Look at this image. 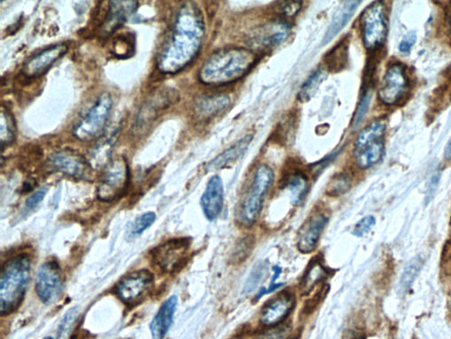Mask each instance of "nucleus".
<instances>
[{
    "instance_id": "1",
    "label": "nucleus",
    "mask_w": 451,
    "mask_h": 339,
    "mask_svg": "<svg viewBox=\"0 0 451 339\" xmlns=\"http://www.w3.org/2000/svg\"><path fill=\"white\" fill-rule=\"evenodd\" d=\"M171 34L158 63L160 70L165 73L180 72L200 50L204 26L201 12L196 6L186 5L180 9Z\"/></svg>"
},
{
    "instance_id": "2",
    "label": "nucleus",
    "mask_w": 451,
    "mask_h": 339,
    "mask_svg": "<svg viewBox=\"0 0 451 339\" xmlns=\"http://www.w3.org/2000/svg\"><path fill=\"white\" fill-rule=\"evenodd\" d=\"M258 55L247 48H223L211 54L199 72L205 85L229 84L240 79L255 65Z\"/></svg>"
},
{
    "instance_id": "3",
    "label": "nucleus",
    "mask_w": 451,
    "mask_h": 339,
    "mask_svg": "<svg viewBox=\"0 0 451 339\" xmlns=\"http://www.w3.org/2000/svg\"><path fill=\"white\" fill-rule=\"evenodd\" d=\"M32 260L25 254L6 261L0 276V314L2 316L15 312L23 303L30 278Z\"/></svg>"
},
{
    "instance_id": "4",
    "label": "nucleus",
    "mask_w": 451,
    "mask_h": 339,
    "mask_svg": "<svg viewBox=\"0 0 451 339\" xmlns=\"http://www.w3.org/2000/svg\"><path fill=\"white\" fill-rule=\"evenodd\" d=\"M274 172L270 166L262 165L256 169L249 189L244 196L241 205L239 220L244 227L253 226L259 218L265 197L270 187L274 183Z\"/></svg>"
},
{
    "instance_id": "5",
    "label": "nucleus",
    "mask_w": 451,
    "mask_h": 339,
    "mask_svg": "<svg viewBox=\"0 0 451 339\" xmlns=\"http://www.w3.org/2000/svg\"><path fill=\"white\" fill-rule=\"evenodd\" d=\"M384 123L373 122L364 129L355 141L354 156L359 168L373 167L381 160L385 151Z\"/></svg>"
},
{
    "instance_id": "6",
    "label": "nucleus",
    "mask_w": 451,
    "mask_h": 339,
    "mask_svg": "<svg viewBox=\"0 0 451 339\" xmlns=\"http://www.w3.org/2000/svg\"><path fill=\"white\" fill-rule=\"evenodd\" d=\"M191 240L174 238L152 249L153 263L165 274H174L182 269L189 258Z\"/></svg>"
},
{
    "instance_id": "7",
    "label": "nucleus",
    "mask_w": 451,
    "mask_h": 339,
    "mask_svg": "<svg viewBox=\"0 0 451 339\" xmlns=\"http://www.w3.org/2000/svg\"><path fill=\"white\" fill-rule=\"evenodd\" d=\"M361 30L364 46L368 50L376 52L381 48L388 34L383 2H374L365 9L361 17Z\"/></svg>"
},
{
    "instance_id": "8",
    "label": "nucleus",
    "mask_w": 451,
    "mask_h": 339,
    "mask_svg": "<svg viewBox=\"0 0 451 339\" xmlns=\"http://www.w3.org/2000/svg\"><path fill=\"white\" fill-rule=\"evenodd\" d=\"M112 104V98L108 92L101 94L87 115L73 129L74 136L82 141L99 137L108 122Z\"/></svg>"
},
{
    "instance_id": "9",
    "label": "nucleus",
    "mask_w": 451,
    "mask_h": 339,
    "mask_svg": "<svg viewBox=\"0 0 451 339\" xmlns=\"http://www.w3.org/2000/svg\"><path fill=\"white\" fill-rule=\"evenodd\" d=\"M154 276L148 269L135 271L118 283L115 291L127 306H136L145 300L154 286Z\"/></svg>"
},
{
    "instance_id": "10",
    "label": "nucleus",
    "mask_w": 451,
    "mask_h": 339,
    "mask_svg": "<svg viewBox=\"0 0 451 339\" xmlns=\"http://www.w3.org/2000/svg\"><path fill=\"white\" fill-rule=\"evenodd\" d=\"M130 183V170L125 159L112 163L97 189L101 201L110 203L124 195Z\"/></svg>"
},
{
    "instance_id": "11",
    "label": "nucleus",
    "mask_w": 451,
    "mask_h": 339,
    "mask_svg": "<svg viewBox=\"0 0 451 339\" xmlns=\"http://www.w3.org/2000/svg\"><path fill=\"white\" fill-rule=\"evenodd\" d=\"M63 274L56 261H47L38 271L35 289L39 300L45 305H52L59 300L63 294Z\"/></svg>"
},
{
    "instance_id": "12",
    "label": "nucleus",
    "mask_w": 451,
    "mask_h": 339,
    "mask_svg": "<svg viewBox=\"0 0 451 339\" xmlns=\"http://www.w3.org/2000/svg\"><path fill=\"white\" fill-rule=\"evenodd\" d=\"M329 222V218L324 212H313L302 226L297 237V247L302 254H312L317 247L322 234Z\"/></svg>"
},
{
    "instance_id": "13",
    "label": "nucleus",
    "mask_w": 451,
    "mask_h": 339,
    "mask_svg": "<svg viewBox=\"0 0 451 339\" xmlns=\"http://www.w3.org/2000/svg\"><path fill=\"white\" fill-rule=\"evenodd\" d=\"M295 296L290 291H283L264 305L260 316V322L266 328L280 326L289 317L295 307Z\"/></svg>"
},
{
    "instance_id": "14",
    "label": "nucleus",
    "mask_w": 451,
    "mask_h": 339,
    "mask_svg": "<svg viewBox=\"0 0 451 339\" xmlns=\"http://www.w3.org/2000/svg\"><path fill=\"white\" fill-rule=\"evenodd\" d=\"M408 86V79L403 65L392 64L383 78L379 90V98L383 103L394 105L403 96Z\"/></svg>"
},
{
    "instance_id": "15",
    "label": "nucleus",
    "mask_w": 451,
    "mask_h": 339,
    "mask_svg": "<svg viewBox=\"0 0 451 339\" xmlns=\"http://www.w3.org/2000/svg\"><path fill=\"white\" fill-rule=\"evenodd\" d=\"M51 165L55 171L67 176L90 181L92 170L90 163L81 155L72 151H61L51 157Z\"/></svg>"
},
{
    "instance_id": "16",
    "label": "nucleus",
    "mask_w": 451,
    "mask_h": 339,
    "mask_svg": "<svg viewBox=\"0 0 451 339\" xmlns=\"http://www.w3.org/2000/svg\"><path fill=\"white\" fill-rule=\"evenodd\" d=\"M67 49L69 48L65 44H57L45 49L26 61L23 73L28 78H38L42 76L50 69L55 61L66 54Z\"/></svg>"
},
{
    "instance_id": "17",
    "label": "nucleus",
    "mask_w": 451,
    "mask_h": 339,
    "mask_svg": "<svg viewBox=\"0 0 451 339\" xmlns=\"http://www.w3.org/2000/svg\"><path fill=\"white\" fill-rule=\"evenodd\" d=\"M224 203V187L222 178L214 175L208 181L201 197V207L208 220H216L222 214Z\"/></svg>"
},
{
    "instance_id": "18",
    "label": "nucleus",
    "mask_w": 451,
    "mask_h": 339,
    "mask_svg": "<svg viewBox=\"0 0 451 339\" xmlns=\"http://www.w3.org/2000/svg\"><path fill=\"white\" fill-rule=\"evenodd\" d=\"M289 24L284 21H272L260 28L254 36L253 42L260 49L275 48L286 40L290 33Z\"/></svg>"
},
{
    "instance_id": "19",
    "label": "nucleus",
    "mask_w": 451,
    "mask_h": 339,
    "mask_svg": "<svg viewBox=\"0 0 451 339\" xmlns=\"http://www.w3.org/2000/svg\"><path fill=\"white\" fill-rule=\"evenodd\" d=\"M178 305L177 296H171L159 308L152 322H150L149 329L153 339H164L167 335L169 329L174 322Z\"/></svg>"
},
{
    "instance_id": "20",
    "label": "nucleus",
    "mask_w": 451,
    "mask_h": 339,
    "mask_svg": "<svg viewBox=\"0 0 451 339\" xmlns=\"http://www.w3.org/2000/svg\"><path fill=\"white\" fill-rule=\"evenodd\" d=\"M253 135L248 134L247 136L242 138L238 143H235L233 146L229 147L216 158L211 160L207 166V172L219 171L226 167H228L232 163L238 161L240 157L244 155L245 151L247 150L248 147L250 146L251 141H253Z\"/></svg>"
},
{
    "instance_id": "21",
    "label": "nucleus",
    "mask_w": 451,
    "mask_h": 339,
    "mask_svg": "<svg viewBox=\"0 0 451 339\" xmlns=\"http://www.w3.org/2000/svg\"><path fill=\"white\" fill-rule=\"evenodd\" d=\"M138 8V2L135 1H112L110 2V9L108 17L105 21L104 32L110 33L118 29L121 24L127 21V18L133 14Z\"/></svg>"
},
{
    "instance_id": "22",
    "label": "nucleus",
    "mask_w": 451,
    "mask_h": 339,
    "mask_svg": "<svg viewBox=\"0 0 451 339\" xmlns=\"http://www.w3.org/2000/svg\"><path fill=\"white\" fill-rule=\"evenodd\" d=\"M327 276L328 270L324 266L323 262L320 260H313L306 267V272L300 280V294L303 296L309 295L319 283L323 282L327 278Z\"/></svg>"
},
{
    "instance_id": "23",
    "label": "nucleus",
    "mask_w": 451,
    "mask_h": 339,
    "mask_svg": "<svg viewBox=\"0 0 451 339\" xmlns=\"http://www.w3.org/2000/svg\"><path fill=\"white\" fill-rule=\"evenodd\" d=\"M360 3L361 1L343 2L342 7L339 8L335 15H334L329 29L327 30L326 34H325L323 45L328 44L340 30L344 29V27L350 21L353 14H355Z\"/></svg>"
},
{
    "instance_id": "24",
    "label": "nucleus",
    "mask_w": 451,
    "mask_h": 339,
    "mask_svg": "<svg viewBox=\"0 0 451 339\" xmlns=\"http://www.w3.org/2000/svg\"><path fill=\"white\" fill-rule=\"evenodd\" d=\"M325 65L331 72H339L346 66L348 61V40L344 39L325 56Z\"/></svg>"
},
{
    "instance_id": "25",
    "label": "nucleus",
    "mask_w": 451,
    "mask_h": 339,
    "mask_svg": "<svg viewBox=\"0 0 451 339\" xmlns=\"http://www.w3.org/2000/svg\"><path fill=\"white\" fill-rule=\"evenodd\" d=\"M284 187L289 191L293 205H299L305 198L308 192V178L302 172H294L285 180Z\"/></svg>"
},
{
    "instance_id": "26",
    "label": "nucleus",
    "mask_w": 451,
    "mask_h": 339,
    "mask_svg": "<svg viewBox=\"0 0 451 339\" xmlns=\"http://www.w3.org/2000/svg\"><path fill=\"white\" fill-rule=\"evenodd\" d=\"M229 99L223 95L202 99L198 104V112L204 118H209L220 113L229 105Z\"/></svg>"
},
{
    "instance_id": "27",
    "label": "nucleus",
    "mask_w": 451,
    "mask_h": 339,
    "mask_svg": "<svg viewBox=\"0 0 451 339\" xmlns=\"http://www.w3.org/2000/svg\"><path fill=\"white\" fill-rule=\"evenodd\" d=\"M325 78H326V74H325L324 70L319 69L313 72L302 86V89L299 92V100L302 103L308 101L313 97V95L315 94L319 85H321Z\"/></svg>"
},
{
    "instance_id": "28",
    "label": "nucleus",
    "mask_w": 451,
    "mask_h": 339,
    "mask_svg": "<svg viewBox=\"0 0 451 339\" xmlns=\"http://www.w3.org/2000/svg\"><path fill=\"white\" fill-rule=\"evenodd\" d=\"M352 178L348 174L342 172L334 175L327 185L326 194L329 196L337 197L344 195L351 189Z\"/></svg>"
},
{
    "instance_id": "29",
    "label": "nucleus",
    "mask_w": 451,
    "mask_h": 339,
    "mask_svg": "<svg viewBox=\"0 0 451 339\" xmlns=\"http://www.w3.org/2000/svg\"><path fill=\"white\" fill-rule=\"evenodd\" d=\"M423 267V260L420 257L414 258L405 267L403 276H401L400 285L403 291H408L412 285L414 280L419 276L420 270Z\"/></svg>"
},
{
    "instance_id": "30",
    "label": "nucleus",
    "mask_w": 451,
    "mask_h": 339,
    "mask_svg": "<svg viewBox=\"0 0 451 339\" xmlns=\"http://www.w3.org/2000/svg\"><path fill=\"white\" fill-rule=\"evenodd\" d=\"M156 218V214L152 212H146V214L140 216L134 222L133 226H132L130 231L131 236H136L142 235L144 231L148 229L154 223Z\"/></svg>"
},
{
    "instance_id": "31",
    "label": "nucleus",
    "mask_w": 451,
    "mask_h": 339,
    "mask_svg": "<svg viewBox=\"0 0 451 339\" xmlns=\"http://www.w3.org/2000/svg\"><path fill=\"white\" fill-rule=\"evenodd\" d=\"M376 220L373 216H366L355 224L354 229L352 231L353 235L357 237H364L370 232L371 229L375 226Z\"/></svg>"
},
{
    "instance_id": "32",
    "label": "nucleus",
    "mask_w": 451,
    "mask_h": 339,
    "mask_svg": "<svg viewBox=\"0 0 451 339\" xmlns=\"http://www.w3.org/2000/svg\"><path fill=\"white\" fill-rule=\"evenodd\" d=\"M13 124L5 111L1 112V146L10 143L14 137Z\"/></svg>"
},
{
    "instance_id": "33",
    "label": "nucleus",
    "mask_w": 451,
    "mask_h": 339,
    "mask_svg": "<svg viewBox=\"0 0 451 339\" xmlns=\"http://www.w3.org/2000/svg\"><path fill=\"white\" fill-rule=\"evenodd\" d=\"M370 101L371 94L369 91H366L364 97L361 98V103L357 107V113H355L354 119L355 127H357V126L361 124V121H363L364 116L366 115L368 109H369Z\"/></svg>"
},
{
    "instance_id": "34",
    "label": "nucleus",
    "mask_w": 451,
    "mask_h": 339,
    "mask_svg": "<svg viewBox=\"0 0 451 339\" xmlns=\"http://www.w3.org/2000/svg\"><path fill=\"white\" fill-rule=\"evenodd\" d=\"M281 274H282L281 267L275 266L274 267V268H273V277L271 280V283H270L269 288H262L260 289L259 294H258L257 295V300H259V298H262L264 295L271 294V292L275 291V289L283 287L284 283L275 282L276 280H277L279 277H280Z\"/></svg>"
},
{
    "instance_id": "35",
    "label": "nucleus",
    "mask_w": 451,
    "mask_h": 339,
    "mask_svg": "<svg viewBox=\"0 0 451 339\" xmlns=\"http://www.w3.org/2000/svg\"><path fill=\"white\" fill-rule=\"evenodd\" d=\"M240 243L242 248L239 247V246L235 248V252L234 254V260L235 262H244L245 258L249 256L251 254V246H253V239H251L250 236L245 237V238H242Z\"/></svg>"
},
{
    "instance_id": "36",
    "label": "nucleus",
    "mask_w": 451,
    "mask_h": 339,
    "mask_svg": "<svg viewBox=\"0 0 451 339\" xmlns=\"http://www.w3.org/2000/svg\"><path fill=\"white\" fill-rule=\"evenodd\" d=\"M302 2L300 1H287L282 3L279 7L280 14H283L284 17H293L300 11L302 7Z\"/></svg>"
},
{
    "instance_id": "37",
    "label": "nucleus",
    "mask_w": 451,
    "mask_h": 339,
    "mask_svg": "<svg viewBox=\"0 0 451 339\" xmlns=\"http://www.w3.org/2000/svg\"><path fill=\"white\" fill-rule=\"evenodd\" d=\"M48 191V187H43L41 189L36 191L33 195L28 197L25 201V206L28 209H32L36 208V206L44 200L45 195Z\"/></svg>"
},
{
    "instance_id": "38",
    "label": "nucleus",
    "mask_w": 451,
    "mask_h": 339,
    "mask_svg": "<svg viewBox=\"0 0 451 339\" xmlns=\"http://www.w3.org/2000/svg\"><path fill=\"white\" fill-rule=\"evenodd\" d=\"M327 287H322L320 291L317 292L315 297L309 300L308 303H306V312L308 313L314 311L315 308L318 306L319 304L322 302V298H323L326 294Z\"/></svg>"
},
{
    "instance_id": "39",
    "label": "nucleus",
    "mask_w": 451,
    "mask_h": 339,
    "mask_svg": "<svg viewBox=\"0 0 451 339\" xmlns=\"http://www.w3.org/2000/svg\"><path fill=\"white\" fill-rule=\"evenodd\" d=\"M417 40V36L414 33H410L409 35H407L405 37L403 41L400 43V45H399V49H400V51L401 52H403V54H407V52H409L410 51L411 48H412L413 45L415 44Z\"/></svg>"
},
{
    "instance_id": "40",
    "label": "nucleus",
    "mask_w": 451,
    "mask_h": 339,
    "mask_svg": "<svg viewBox=\"0 0 451 339\" xmlns=\"http://www.w3.org/2000/svg\"><path fill=\"white\" fill-rule=\"evenodd\" d=\"M444 157L445 159L451 160V138L449 143L446 145V147H445Z\"/></svg>"
},
{
    "instance_id": "41",
    "label": "nucleus",
    "mask_w": 451,
    "mask_h": 339,
    "mask_svg": "<svg viewBox=\"0 0 451 339\" xmlns=\"http://www.w3.org/2000/svg\"><path fill=\"white\" fill-rule=\"evenodd\" d=\"M45 339H54V338H53L48 337V338H45Z\"/></svg>"
},
{
    "instance_id": "42",
    "label": "nucleus",
    "mask_w": 451,
    "mask_h": 339,
    "mask_svg": "<svg viewBox=\"0 0 451 339\" xmlns=\"http://www.w3.org/2000/svg\"><path fill=\"white\" fill-rule=\"evenodd\" d=\"M450 30H451V17H450Z\"/></svg>"
}]
</instances>
